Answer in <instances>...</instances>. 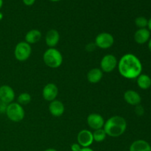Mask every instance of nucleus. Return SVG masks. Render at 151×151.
<instances>
[{"label": "nucleus", "instance_id": "1", "mask_svg": "<svg viewBox=\"0 0 151 151\" xmlns=\"http://www.w3.org/2000/svg\"><path fill=\"white\" fill-rule=\"evenodd\" d=\"M117 68L121 76L126 79L133 80L142 74V64L135 55L127 53L119 59Z\"/></svg>", "mask_w": 151, "mask_h": 151}, {"label": "nucleus", "instance_id": "2", "mask_svg": "<svg viewBox=\"0 0 151 151\" xmlns=\"http://www.w3.org/2000/svg\"><path fill=\"white\" fill-rule=\"evenodd\" d=\"M127 122L121 116H113L105 122L103 129L106 135L111 137H119L125 132Z\"/></svg>", "mask_w": 151, "mask_h": 151}, {"label": "nucleus", "instance_id": "3", "mask_svg": "<svg viewBox=\"0 0 151 151\" xmlns=\"http://www.w3.org/2000/svg\"><path fill=\"white\" fill-rule=\"evenodd\" d=\"M43 60L46 66L52 69L60 67L63 63V55L56 48H49L43 55Z\"/></svg>", "mask_w": 151, "mask_h": 151}, {"label": "nucleus", "instance_id": "4", "mask_svg": "<svg viewBox=\"0 0 151 151\" xmlns=\"http://www.w3.org/2000/svg\"><path fill=\"white\" fill-rule=\"evenodd\" d=\"M5 114L7 118L10 121L14 122H21L22 120H23L25 116V112L23 106H21L18 103H14V102L7 105Z\"/></svg>", "mask_w": 151, "mask_h": 151}, {"label": "nucleus", "instance_id": "5", "mask_svg": "<svg viewBox=\"0 0 151 151\" xmlns=\"http://www.w3.org/2000/svg\"><path fill=\"white\" fill-rule=\"evenodd\" d=\"M32 53L30 44L26 41H21L16 44L14 50V56L19 61H25L28 60Z\"/></svg>", "mask_w": 151, "mask_h": 151}, {"label": "nucleus", "instance_id": "6", "mask_svg": "<svg viewBox=\"0 0 151 151\" xmlns=\"http://www.w3.org/2000/svg\"><path fill=\"white\" fill-rule=\"evenodd\" d=\"M114 43V38L113 35L109 32H103L101 33H99L95 38V42L97 47L103 50L109 49L113 46Z\"/></svg>", "mask_w": 151, "mask_h": 151}, {"label": "nucleus", "instance_id": "7", "mask_svg": "<svg viewBox=\"0 0 151 151\" xmlns=\"http://www.w3.org/2000/svg\"><path fill=\"white\" fill-rule=\"evenodd\" d=\"M118 65V60L114 55L108 54L103 56L100 61V69L106 73H110L113 72Z\"/></svg>", "mask_w": 151, "mask_h": 151}, {"label": "nucleus", "instance_id": "8", "mask_svg": "<svg viewBox=\"0 0 151 151\" xmlns=\"http://www.w3.org/2000/svg\"><path fill=\"white\" fill-rule=\"evenodd\" d=\"M15 97V91L11 86L8 85L0 86V101L8 105L14 101Z\"/></svg>", "mask_w": 151, "mask_h": 151}, {"label": "nucleus", "instance_id": "9", "mask_svg": "<svg viewBox=\"0 0 151 151\" xmlns=\"http://www.w3.org/2000/svg\"><path fill=\"white\" fill-rule=\"evenodd\" d=\"M77 139L78 143L82 147H88L94 142L92 132L86 129L82 130L78 133Z\"/></svg>", "mask_w": 151, "mask_h": 151}, {"label": "nucleus", "instance_id": "10", "mask_svg": "<svg viewBox=\"0 0 151 151\" xmlns=\"http://www.w3.org/2000/svg\"><path fill=\"white\" fill-rule=\"evenodd\" d=\"M86 122L88 127L94 131L103 128L105 124L104 118L103 117V116L97 113H92L88 115Z\"/></svg>", "mask_w": 151, "mask_h": 151}, {"label": "nucleus", "instance_id": "11", "mask_svg": "<svg viewBox=\"0 0 151 151\" xmlns=\"http://www.w3.org/2000/svg\"><path fill=\"white\" fill-rule=\"evenodd\" d=\"M58 94V88L55 84L52 83H47L43 88V97L47 101L52 102L56 100Z\"/></svg>", "mask_w": 151, "mask_h": 151}, {"label": "nucleus", "instance_id": "12", "mask_svg": "<svg viewBox=\"0 0 151 151\" xmlns=\"http://www.w3.org/2000/svg\"><path fill=\"white\" fill-rule=\"evenodd\" d=\"M59 41H60V34L56 29H50L46 34L45 42L50 48H55V47L58 45Z\"/></svg>", "mask_w": 151, "mask_h": 151}, {"label": "nucleus", "instance_id": "13", "mask_svg": "<svg viewBox=\"0 0 151 151\" xmlns=\"http://www.w3.org/2000/svg\"><path fill=\"white\" fill-rule=\"evenodd\" d=\"M49 111L52 116L59 117V116H62L64 113V105L60 100H55L50 102V106H49Z\"/></svg>", "mask_w": 151, "mask_h": 151}, {"label": "nucleus", "instance_id": "14", "mask_svg": "<svg viewBox=\"0 0 151 151\" xmlns=\"http://www.w3.org/2000/svg\"><path fill=\"white\" fill-rule=\"evenodd\" d=\"M124 100L131 106H137L141 103L142 97L137 91L134 90H128L124 93Z\"/></svg>", "mask_w": 151, "mask_h": 151}, {"label": "nucleus", "instance_id": "15", "mask_svg": "<svg viewBox=\"0 0 151 151\" xmlns=\"http://www.w3.org/2000/svg\"><path fill=\"white\" fill-rule=\"evenodd\" d=\"M150 32L146 28L137 29L134 35V41L139 44H144L150 40Z\"/></svg>", "mask_w": 151, "mask_h": 151}, {"label": "nucleus", "instance_id": "16", "mask_svg": "<svg viewBox=\"0 0 151 151\" xmlns=\"http://www.w3.org/2000/svg\"><path fill=\"white\" fill-rule=\"evenodd\" d=\"M103 77V72L100 68H93L87 73V80L93 84L97 83L102 80Z\"/></svg>", "mask_w": 151, "mask_h": 151}, {"label": "nucleus", "instance_id": "17", "mask_svg": "<svg viewBox=\"0 0 151 151\" xmlns=\"http://www.w3.org/2000/svg\"><path fill=\"white\" fill-rule=\"evenodd\" d=\"M129 151H151V146L145 140H136L130 146Z\"/></svg>", "mask_w": 151, "mask_h": 151}, {"label": "nucleus", "instance_id": "18", "mask_svg": "<svg viewBox=\"0 0 151 151\" xmlns=\"http://www.w3.org/2000/svg\"><path fill=\"white\" fill-rule=\"evenodd\" d=\"M41 36H42V34H41V32L40 30L37 29H30L25 35L24 41H26L29 44H36L41 40Z\"/></svg>", "mask_w": 151, "mask_h": 151}, {"label": "nucleus", "instance_id": "19", "mask_svg": "<svg viewBox=\"0 0 151 151\" xmlns=\"http://www.w3.org/2000/svg\"><path fill=\"white\" fill-rule=\"evenodd\" d=\"M137 85L143 90L148 89L151 86V78L146 74H141L137 78Z\"/></svg>", "mask_w": 151, "mask_h": 151}, {"label": "nucleus", "instance_id": "20", "mask_svg": "<svg viewBox=\"0 0 151 151\" xmlns=\"http://www.w3.org/2000/svg\"><path fill=\"white\" fill-rule=\"evenodd\" d=\"M92 134L94 141H95L96 142H102L106 139V137H107L103 128L95 130Z\"/></svg>", "mask_w": 151, "mask_h": 151}, {"label": "nucleus", "instance_id": "21", "mask_svg": "<svg viewBox=\"0 0 151 151\" xmlns=\"http://www.w3.org/2000/svg\"><path fill=\"white\" fill-rule=\"evenodd\" d=\"M31 95L27 92H23L19 95L17 98V103L21 106H26L31 102Z\"/></svg>", "mask_w": 151, "mask_h": 151}, {"label": "nucleus", "instance_id": "22", "mask_svg": "<svg viewBox=\"0 0 151 151\" xmlns=\"http://www.w3.org/2000/svg\"><path fill=\"white\" fill-rule=\"evenodd\" d=\"M147 23L148 20L144 16H139L135 19V24L139 29L146 28V27H147Z\"/></svg>", "mask_w": 151, "mask_h": 151}, {"label": "nucleus", "instance_id": "23", "mask_svg": "<svg viewBox=\"0 0 151 151\" xmlns=\"http://www.w3.org/2000/svg\"><path fill=\"white\" fill-rule=\"evenodd\" d=\"M144 108L141 106V105H137L136 106L135 108V113L137 114L138 116H142V115L144 114Z\"/></svg>", "mask_w": 151, "mask_h": 151}, {"label": "nucleus", "instance_id": "24", "mask_svg": "<svg viewBox=\"0 0 151 151\" xmlns=\"http://www.w3.org/2000/svg\"><path fill=\"white\" fill-rule=\"evenodd\" d=\"M81 148H82V147L78 143H73L71 145V150H72V151H80Z\"/></svg>", "mask_w": 151, "mask_h": 151}, {"label": "nucleus", "instance_id": "25", "mask_svg": "<svg viewBox=\"0 0 151 151\" xmlns=\"http://www.w3.org/2000/svg\"><path fill=\"white\" fill-rule=\"evenodd\" d=\"M7 107V104L0 101V113H2V114L5 113Z\"/></svg>", "mask_w": 151, "mask_h": 151}, {"label": "nucleus", "instance_id": "26", "mask_svg": "<svg viewBox=\"0 0 151 151\" xmlns=\"http://www.w3.org/2000/svg\"><path fill=\"white\" fill-rule=\"evenodd\" d=\"M97 47L95 44H93V43H91V44H88L86 45V50L88 52H92L93 50H94V49Z\"/></svg>", "mask_w": 151, "mask_h": 151}, {"label": "nucleus", "instance_id": "27", "mask_svg": "<svg viewBox=\"0 0 151 151\" xmlns=\"http://www.w3.org/2000/svg\"><path fill=\"white\" fill-rule=\"evenodd\" d=\"M23 3L27 6H32L35 3V0H22Z\"/></svg>", "mask_w": 151, "mask_h": 151}, {"label": "nucleus", "instance_id": "28", "mask_svg": "<svg viewBox=\"0 0 151 151\" xmlns=\"http://www.w3.org/2000/svg\"><path fill=\"white\" fill-rule=\"evenodd\" d=\"M80 151H94V150L88 147H82Z\"/></svg>", "mask_w": 151, "mask_h": 151}, {"label": "nucleus", "instance_id": "29", "mask_svg": "<svg viewBox=\"0 0 151 151\" xmlns=\"http://www.w3.org/2000/svg\"><path fill=\"white\" fill-rule=\"evenodd\" d=\"M147 27H148L149 30L151 31V18L148 20V23H147Z\"/></svg>", "mask_w": 151, "mask_h": 151}, {"label": "nucleus", "instance_id": "30", "mask_svg": "<svg viewBox=\"0 0 151 151\" xmlns=\"http://www.w3.org/2000/svg\"><path fill=\"white\" fill-rule=\"evenodd\" d=\"M149 42H148V48H149V50H150V52H151V38L150 40H149Z\"/></svg>", "mask_w": 151, "mask_h": 151}, {"label": "nucleus", "instance_id": "31", "mask_svg": "<svg viewBox=\"0 0 151 151\" xmlns=\"http://www.w3.org/2000/svg\"><path fill=\"white\" fill-rule=\"evenodd\" d=\"M44 151H58V150H55V149H54V148H48V149H47V150H45Z\"/></svg>", "mask_w": 151, "mask_h": 151}, {"label": "nucleus", "instance_id": "32", "mask_svg": "<svg viewBox=\"0 0 151 151\" xmlns=\"http://www.w3.org/2000/svg\"><path fill=\"white\" fill-rule=\"evenodd\" d=\"M3 19V13L1 12H0V22Z\"/></svg>", "mask_w": 151, "mask_h": 151}, {"label": "nucleus", "instance_id": "33", "mask_svg": "<svg viewBox=\"0 0 151 151\" xmlns=\"http://www.w3.org/2000/svg\"><path fill=\"white\" fill-rule=\"evenodd\" d=\"M3 6V0H0V9Z\"/></svg>", "mask_w": 151, "mask_h": 151}, {"label": "nucleus", "instance_id": "34", "mask_svg": "<svg viewBox=\"0 0 151 151\" xmlns=\"http://www.w3.org/2000/svg\"><path fill=\"white\" fill-rule=\"evenodd\" d=\"M50 1H60V0H50Z\"/></svg>", "mask_w": 151, "mask_h": 151}]
</instances>
